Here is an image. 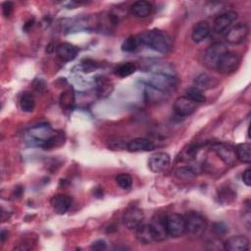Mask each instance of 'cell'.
<instances>
[{
  "label": "cell",
  "mask_w": 251,
  "mask_h": 251,
  "mask_svg": "<svg viewBox=\"0 0 251 251\" xmlns=\"http://www.w3.org/2000/svg\"><path fill=\"white\" fill-rule=\"evenodd\" d=\"M140 45L147 46L157 52L167 54L172 51L174 42L172 37L164 30L150 29L137 35Z\"/></svg>",
  "instance_id": "cell-1"
},
{
  "label": "cell",
  "mask_w": 251,
  "mask_h": 251,
  "mask_svg": "<svg viewBox=\"0 0 251 251\" xmlns=\"http://www.w3.org/2000/svg\"><path fill=\"white\" fill-rule=\"evenodd\" d=\"M52 127L47 124H40L32 126L27 132V140L31 142L32 145L39 147L44 146V144L49 140L55 133Z\"/></svg>",
  "instance_id": "cell-2"
},
{
  "label": "cell",
  "mask_w": 251,
  "mask_h": 251,
  "mask_svg": "<svg viewBox=\"0 0 251 251\" xmlns=\"http://www.w3.org/2000/svg\"><path fill=\"white\" fill-rule=\"evenodd\" d=\"M227 48L226 46L220 42V41H216L213 42L205 51L204 53V57H203V62L204 65L208 68V69H216L217 65L219 63V61L221 60V58L227 52Z\"/></svg>",
  "instance_id": "cell-3"
},
{
  "label": "cell",
  "mask_w": 251,
  "mask_h": 251,
  "mask_svg": "<svg viewBox=\"0 0 251 251\" xmlns=\"http://www.w3.org/2000/svg\"><path fill=\"white\" fill-rule=\"evenodd\" d=\"M166 227L168 236L179 237L186 231V220L183 215L172 213L166 216Z\"/></svg>",
  "instance_id": "cell-4"
},
{
  "label": "cell",
  "mask_w": 251,
  "mask_h": 251,
  "mask_svg": "<svg viewBox=\"0 0 251 251\" xmlns=\"http://www.w3.org/2000/svg\"><path fill=\"white\" fill-rule=\"evenodd\" d=\"M147 84L167 93L176 88V77L163 74H152L147 79Z\"/></svg>",
  "instance_id": "cell-5"
},
{
  "label": "cell",
  "mask_w": 251,
  "mask_h": 251,
  "mask_svg": "<svg viewBox=\"0 0 251 251\" xmlns=\"http://www.w3.org/2000/svg\"><path fill=\"white\" fill-rule=\"evenodd\" d=\"M186 220V231L194 236L202 235L207 227V222L205 218L197 212H189L185 216Z\"/></svg>",
  "instance_id": "cell-6"
},
{
  "label": "cell",
  "mask_w": 251,
  "mask_h": 251,
  "mask_svg": "<svg viewBox=\"0 0 251 251\" xmlns=\"http://www.w3.org/2000/svg\"><path fill=\"white\" fill-rule=\"evenodd\" d=\"M239 64V55L235 52L227 51L219 61L216 70L223 75H230L237 70Z\"/></svg>",
  "instance_id": "cell-7"
},
{
  "label": "cell",
  "mask_w": 251,
  "mask_h": 251,
  "mask_svg": "<svg viewBox=\"0 0 251 251\" xmlns=\"http://www.w3.org/2000/svg\"><path fill=\"white\" fill-rule=\"evenodd\" d=\"M249 33V26L245 23H238L230 26L225 35L227 43L232 45H237L242 43Z\"/></svg>",
  "instance_id": "cell-8"
},
{
  "label": "cell",
  "mask_w": 251,
  "mask_h": 251,
  "mask_svg": "<svg viewBox=\"0 0 251 251\" xmlns=\"http://www.w3.org/2000/svg\"><path fill=\"white\" fill-rule=\"evenodd\" d=\"M171 164V157L166 152H156L150 156L148 160V167L151 172L155 174L167 171Z\"/></svg>",
  "instance_id": "cell-9"
},
{
  "label": "cell",
  "mask_w": 251,
  "mask_h": 251,
  "mask_svg": "<svg viewBox=\"0 0 251 251\" xmlns=\"http://www.w3.org/2000/svg\"><path fill=\"white\" fill-rule=\"evenodd\" d=\"M144 220V213L138 207L127 208L123 215V223L128 229H136Z\"/></svg>",
  "instance_id": "cell-10"
},
{
  "label": "cell",
  "mask_w": 251,
  "mask_h": 251,
  "mask_svg": "<svg viewBox=\"0 0 251 251\" xmlns=\"http://www.w3.org/2000/svg\"><path fill=\"white\" fill-rule=\"evenodd\" d=\"M212 150L226 165H233L236 161L235 148L229 144L218 142L212 145Z\"/></svg>",
  "instance_id": "cell-11"
},
{
  "label": "cell",
  "mask_w": 251,
  "mask_h": 251,
  "mask_svg": "<svg viewBox=\"0 0 251 251\" xmlns=\"http://www.w3.org/2000/svg\"><path fill=\"white\" fill-rule=\"evenodd\" d=\"M237 19V13L234 11H227L220 14L214 20L213 29L216 33H223L226 31Z\"/></svg>",
  "instance_id": "cell-12"
},
{
  "label": "cell",
  "mask_w": 251,
  "mask_h": 251,
  "mask_svg": "<svg viewBox=\"0 0 251 251\" xmlns=\"http://www.w3.org/2000/svg\"><path fill=\"white\" fill-rule=\"evenodd\" d=\"M197 103L193 102L186 96L177 97L173 105L175 113L179 117H186L195 112L197 108Z\"/></svg>",
  "instance_id": "cell-13"
},
{
  "label": "cell",
  "mask_w": 251,
  "mask_h": 251,
  "mask_svg": "<svg viewBox=\"0 0 251 251\" xmlns=\"http://www.w3.org/2000/svg\"><path fill=\"white\" fill-rule=\"evenodd\" d=\"M149 225L151 226L152 230L154 232L156 242L163 241L168 237V232L166 227V215L156 214L152 218V221Z\"/></svg>",
  "instance_id": "cell-14"
},
{
  "label": "cell",
  "mask_w": 251,
  "mask_h": 251,
  "mask_svg": "<svg viewBox=\"0 0 251 251\" xmlns=\"http://www.w3.org/2000/svg\"><path fill=\"white\" fill-rule=\"evenodd\" d=\"M224 249L227 251H245L249 248V239L245 235H233L224 243Z\"/></svg>",
  "instance_id": "cell-15"
},
{
  "label": "cell",
  "mask_w": 251,
  "mask_h": 251,
  "mask_svg": "<svg viewBox=\"0 0 251 251\" xmlns=\"http://www.w3.org/2000/svg\"><path fill=\"white\" fill-rule=\"evenodd\" d=\"M72 203H73V198L70 195L63 194V193L54 195L50 200V204L53 210L59 215H63L66 212H68V210L72 206Z\"/></svg>",
  "instance_id": "cell-16"
},
{
  "label": "cell",
  "mask_w": 251,
  "mask_h": 251,
  "mask_svg": "<svg viewBox=\"0 0 251 251\" xmlns=\"http://www.w3.org/2000/svg\"><path fill=\"white\" fill-rule=\"evenodd\" d=\"M211 33V26L207 21H200L194 25L191 32V38L194 42L204 41Z\"/></svg>",
  "instance_id": "cell-17"
},
{
  "label": "cell",
  "mask_w": 251,
  "mask_h": 251,
  "mask_svg": "<svg viewBox=\"0 0 251 251\" xmlns=\"http://www.w3.org/2000/svg\"><path fill=\"white\" fill-rule=\"evenodd\" d=\"M56 52H57L58 57L62 61L68 62V61L74 60L76 57V55L78 53V48L74 44L64 42V43H61L57 46Z\"/></svg>",
  "instance_id": "cell-18"
},
{
  "label": "cell",
  "mask_w": 251,
  "mask_h": 251,
  "mask_svg": "<svg viewBox=\"0 0 251 251\" xmlns=\"http://www.w3.org/2000/svg\"><path fill=\"white\" fill-rule=\"evenodd\" d=\"M154 144L152 141L146 138L137 137L130 140L127 145L126 149L129 152H143V151H151L154 149Z\"/></svg>",
  "instance_id": "cell-19"
},
{
  "label": "cell",
  "mask_w": 251,
  "mask_h": 251,
  "mask_svg": "<svg viewBox=\"0 0 251 251\" xmlns=\"http://www.w3.org/2000/svg\"><path fill=\"white\" fill-rule=\"evenodd\" d=\"M135 234H136L137 240L141 244L147 245V244H152L153 242H156L154 232L150 225H140L135 229Z\"/></svg>",
  "instance_id": "cell-20"
},
{
  "label": "cell",
  "mask_w": 251,
  "mask_h": 251,
  "mask_svg": "<svg viewBox=\"0 0 251 251\" xmlns=\"http://www.w3.org/2000/svg\"><path fill=\"white\" fill-rule=\"evenodd\" d=\"M194 83H195L194 85L195 87H197L201 91H204V90H208L216 87L219 84V80L216 77L203 73V74H200L195 78Z\"/></svg>",
  "instance_id": "cell-21"
},
{
  "label": "cell",
  "mask_w": 251,
  "mask_h": 251,
  "mask_svg": "<svg viewBox=\"0 0 251 251\" xmlns=\"http://www.w3.org/2000/svg\"><path fill=\"white\" fill-rule=\"evenodd\" d=\"M152 9L153 7L150 2L140 0L134 2L130 6V13L137 18H145L151 14Z\"/></svg>",
  "instance_id": "cell-22"
},
{
  "label": "cell",
  "mask_w": 251,
  "mask_h": 251,
  "mask_svg": "<svg viewBox=\"0 0 251 251\" xmlns=\"http://www.w3.org/2000/svg\"><path fill=\"white\" fill-rule=\"evenodd\" d=\"M236 159L244 164H250L251 162V145L248 142L239 143L235 147Z\"/></svg>",
  "instance_id": "cell-23"
},
{
  "label": "cell",
  "mask_w": 251,
  "mask_h": 251,
  "mask_svg": "<svg viewBox=\"0 0 251 251\" xmlns=\"http://www.w3.org/2000/svg\"><path fill=\"white\" fill-rule=\"evenodd\" d=\"M20 107L24 112H32L35 108V99L30 92H24L20 98Z\"/></svg>",
  "instance_id": "cell-24"
},
{
  "label": "cell",
  "mask_w": 251,
  "mask_h": 251,
  "mask_svg": "<svg viewBox=\"0 0 251 251\" xmlns=\"http://www.w3.org/2000/svg\"><path fill=\"white\" fill-rule=\"evenodd\" d=\"M166 92L156 89L148 84L145 87V97L150 102H160L166 98Z\"/></svg>",
  "instance_id": "cell-25"
},
{
  "label": "cell",
  "mask_w": 251,
  "mask_h": 251,
  "mask_svg": "<svg viewBox=\"0 0 251 251\" xmlns=\"http://www.w3.org/2000/svg\"><path fill=\"white\" fill-rule=\"evenodd\" d=\"M136 71V66L131 62H126L120 64L115 69V75L120 77H126L132 75Z\"/></svg>",
  "instance_id": "cell-26"
},
{
  "label": "cell",
  "mask_w": 251,
  "mask_h": 251,
  "mask_svg": "<svg viewBox=\"0 0 251 251\" xmlns=\"http://www.w3.org/2000/svg\"><path fill=\"white\" fill-rule=\"evenodd\" d=\"M175 175L179 179H182V180H192L195 177L196 173H195V171L191 167L184 166V167L177 168L176 170V172H175Z\"/></svg>",
  "instance_id": "cell-27"
},
{
  "label": "cell",
  "mask_w": 251,
  "mask_h": 251,
  "mask_svg": "<svg viewBox=\"0 0 251 251\" xmlns=\"http://www.w3.org/2000/svg\"><path fill=\"white\" fill-rule=\"evenodd\" d=\"M185 96L188 97L189 99H191L193 102L197 103V104H201V103H204L205 100H206V97L204 96L203 94V91H201L200 89H198L197 87L195 86H191V87H188L186 90H185Z\"/></svg>",
  "instance_id": "cell-28"
},
{
  "label": "cell",
  "mask_w": 251,
  "mask_h": 251,
  "mask_svg": "<svg viewBox=\"0 0 251 251\" xmlns=\"http://www.w3.org/2000/svg\"><path fill=\"white\" fill-rule=\"evenodd\" d=\"M96 84H97L98 93L100 95H103V96H107L108 94H110V92L113 89V85L111 84L110 80H108L104 76L98 77L97 80H96Z\"/></svg>",
  "instance_id": "cell-29"
},
{
  "label": "cell",
  "mask_w": 251,
  "mask_h": 251,
  "mask_svg": "<svg viewBox=\"0 0 251 251\" xmlns=\"http://www.w3.org/2000/svg\"><path fill=\"white\" fill-rule=\"evenodd\" d=\"M140 46L139 40L137 35L136 36H129L127 37L122 44V50L124 52H133Z\"/></svg>",
  "instance_id": "cell-30"
},
{
  "label": "cell",
  "mask_w": 251,
  "mask_h": 251,
  "mask_svg": "<svg viewBox=\"0 0 251 251\" xmlns=\"http://www.w3.org/2000/svg\"><path fill=\"white\" fill-rule=\"evenodd\" d=\"M117 184L125 190H127L132 185V177L128 174H120L116 176Z\"/></svg>",
  "instance_id": "cell-31"
},
{
  "label": "cell",
  "mask_w": 251,
  "mask_h": 251,
  "mask_svg": "<svg viewBox=\"0 0 251 251\" xmlns=\"http://www.w3.org/2000/svg\"><path fill=\"white\" fill-rule=\"evenodd\" d=\"M126 145L125 143V141H123L121 138H115V139H111L109 141V147L113 150H121V149H125L126 148Z\"/></svg>",
  "instance_id": "cell-32"
},
{
  "label": "cell",
  "mask_w": 251,
  "mask_h": 251,
  "mask_svg": "<svg viewBox=\"0 0 251 251\" xmlns=\"http://www.w3.org/2000/svg\"><path fill=\"white\" fill-rule=\"evenodd\" d=\"M213 231L216 234H226L227 231V226L224 223H215L213 225Z\"/></svg>",
  "instance_id": "cell-33"
},
{
  "label": "cell",
  "mask_w": 251,
  "mask_h": 251,
  "mask_svg": "<svg viewBox=\"0 0 251 251\" xmlns=\"http://www.w3.org/2000/svg\"><path fill=\"white\" fill-rule=\"evenodd\" d=\"M13 3L10 1H6L4 3H2V13L4 15V17L9 18L13 12Z\"/></svg>",
  "instance_id": "cell-34"
},
{
  "label": "cell",
  "mask_w": 251,
  "mask_h": 251,
  "mask_svg": "<svg viewBox=\"0 0 251 251\" xmlns=\"http://www.w3.org/2000/svg\"><path fill=\"white\" fill-rule=\"evenodd\" d=\"M242 181L248 187L251 185V170H250V168H247L243 172V174H242Z\"/></svg>",
  "instance_id": "cell-35"
},
{
  "label": "cell",
  "mask_w": 251,
  "mask_h": 251,
  "mask_svg": "<svg viewBox=\"0 0 251 251\" xmlns=\"http://www.w3.org/2000/svg\"><path fill=\"white\" fill-rule=\"evenodd\" d=\"M107 247V244L104 240L102 239H99V240H96L92 243L91 245V248L92 249H95V250H103V249H106Z\"/></svg>",
  "instance_id": "cell-36"
},
{
  "label": "cell",
  "mask_w": 251,
  "mask_h": 251,
  "mask_svg": "<svg viewBox=\"0 0 251 251\" xmlns=\"http://www.w3.org/2000/svg\"><path fill=\"white\" fill-rule=\"evenodd\" d=\"M7 234H8V232H7L6 230H4V229L1 230V232H0V237H1V242H2V243L5 242V239H6V237H7Z\"/></svg>",
  "instance_id": "cell-37"
}]
</instances>
